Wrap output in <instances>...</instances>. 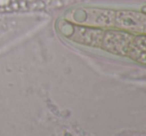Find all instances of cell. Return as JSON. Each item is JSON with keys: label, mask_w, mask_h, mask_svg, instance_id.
Instances as JSON below:
<instances>
[{"label": "cell", "mask_w": 146, "mask_h": 136, "mask_svg": "<svg viewBox=\"0 0 146 136\" xmlns=\"http://www.w3.org/2000/svg\"><path fill=\"white\" fill-rule=\"evenodd\" d=\"M128 53L134 61L146 64V41H139L129 48Z\"/></svg>", "instance_id": "cell-2"}, {"label": "cell", "mask_w": 146, "mask_h": 136, "mask_svg": "<svg viewBox=\"0 0 146 136\" xmlns=\"http://www.w3.org/2000/svg\"><path fill=\"white\" fill-rule=\"evenodd\" d=\"M60 4L61 0H0V14L45 11Z\"/></svg>", "instance_id": "cell-1"}]
</instances>
